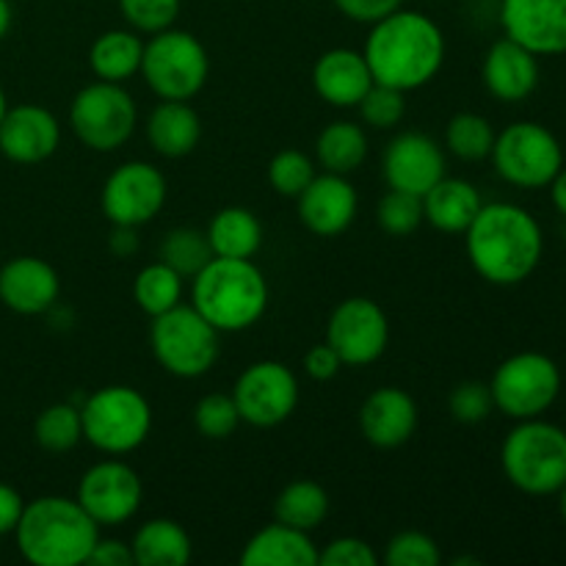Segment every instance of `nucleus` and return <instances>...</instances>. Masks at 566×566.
Returning a JSON list of instances; mask_svg holds the SVG:
<instances>
[{
  "instance_id": "bb28decb",
  "label": "nucleus",
  "mask_w": 566,
  "mask_h": 566,
  "mask_svg": "<svg viewBox=\"0 0 566 566\" xmlns=\"http://www.w3.org/2000/svg\"><path fill=\"white\" fill-rule=\"evenodd\" d=\"M208 243L213 249V258H235L252 260L258 249L263 247V224L249 208L232 205L221 208L208 224Z\"/></svg>"
},
{
  "instance_id": "a19ab883",
  "label": "nucleus",
  "mask_w": 566,
  "mask_h": 566,
  "mask_svg": "<svg viewBox=\"0 0 566 566\" xmlns=\"http://www.w3.org/2000/svg\"><path fill=\"white\" fill-rule=\"evenodd\" d=\"M119 11L136 33H158L175 25L180 0H119Z\"/></svg>"
},
{
  "instance_id": "de8ad7c7",
  "label": "nucleus",
  "mask_w": 566,
  "mask_h": 566,
  "mask_svg": "<svg viewBox=\"0 0 566 566\" xmlns=\"http://www.w3.org/2000/svg\"><path fill=\"white\" fill-rule=\"evenodd\" d=\"M22 509H25V501H22L20 492L0 481V536L14 534L17 523L22 517Z\"/></svg>"
},
{
  "instance_id": "5701e85b",
  "label": "nucleus",
  "mask_w": 566,
  "mask_h": 566,
  "mask_svg": "<svg viewBox=\"0 0 566 566\" xmlns=\"http://www.w3.org/2000/svg\"><path fill=\"white\" fill-rule=\"evenodd\" d=\"M313 86L324 103L335 108H357L359 99L374 86V75L363 53L348 48L326 50L313 66Z\"/></svg>"
},
{
  "instance_id": "a878e982",
  "label": "nucleus",
  "mask_w": 566,
  "mask_h": 566,
  "mask_svg": "<svg viewBox=\"0 0 566 566\" xmlns=\"http://www.w3.org/2000/svg\"><path fill=\"white\" fill-rule=\"evenodd\" d=\"M147 138L164 158H186L202 138V119L188 99H160L147 119Z\"/></svg>"
},
{
  "instance_id": "6ab92c4d",
  "label": "nucleus",
  "mask_w": 566,
  "mask_h": 566,
  "mask_svg": "<svg viewBox=\"0 0 566 566\" xmlns=\"http://www.w3.org/2000/svg\"><path fill=\"white\" fill-rule=\"evenodd\" d=\"M59 271L42 258L22 254L0 265V302L17 315H44L59 304Z\"/></svg>"
},
{
  "instance_id": "6e6552de",
  "label": "nucleus",
  "mask_w": 566,
  "mask_h": 566,
  "mask_svg": "<svg viewBox=\"0 0 566 566\" xmlns=\"http://www.w3.org/2000/svg\"><path fill=\"white\" fill-rule=\"evenodd\" d=\"M138 72L160 99H191L208 83L210 59L205 44L193 33L177 31L171 25L144 42Z\"/></svg>"
},
{
  "instance_id": "9d476101",
  "label": "nucleus",
  "mask_w": 566,
  "mask_h": 566,
  "mask_svg": "<svg viewBox=\"0 0 566 566\" xmlns=\"http://www.w3.org/2000/svg\"><path fill=\"white\" fill-rule=\"evenodd\" d=\"M497 412L512 420L542 418L562 396V368L542 352L512 354L490 381Z\"/></svg>"
},
{
  "instance_id": "20e7f679",
  "label": "nucleus",
  "mask_w": 566,
  "mask_h": 566,
  "mask_svg": "<svg viewBox=\"0 0 566 566\" xmlns=\"http://www.w3.org/2000/svg\"><path fill=\"white\" fill-rule=\"evenodd\" d=\"M191 304L213 329L247 332L269 310V282L252 260L213 258L193 276Z\"/></svg>"
},
{
  "instance_id": "cd10ccee",
  "label": "nucleus",
  "mask_w": 566,
  "mask_h": 566,
  "mask_svg": "<svg viewBox=\"0 0 566 566\" xmlns=\"http://www.w3.org/2000/svg\"><path fill=\"white\" fill-rule=\"evenodd\" d=\"M133 562L138 566H186L191 562V536L175 520H149L130 542Z\"/></svg>"
},
{
  "instance_id": "aec40b11",
  "label": "nucleus",
  "mask_w": 566,
  "mask_h": 566,
  "mask_svg": "<svg viewBox=\"0 0 566 566\" xmlns=\"http://www.w3.org/2000/svg\"><path fill=\"white\" fill-rule=\"evenodd\" d=\"M61 125L42 105H17L0 122V153L22 166L42 164L59 149Z\"/></svg>"
},
{
  "instance_id": "ea45409f",
  "label": "nucleus",
  "mask_w": 566,
  "mask_h": 566,
  "mask_svg": "<svg viewBox=\"0 0 566 566\" xmlns=\"http://www.w3.org/2000/svg\"><path fill=\"white\" fill-rule=\"evenodd\" d=\"M387 566H437L442 562L440 545L423 531H401L385 547Z\"/></svg>"
},
{
  "instance_id": "4be33fe9",
  "label": "nucleus",
  "mask_w": 566,
  "mask_h": 566,
  "mask_svg": "<svg viewBox=\"0 0 566 566\" xmlns=\"http://www.w3.org/2000/svg\"><path fill=\"white\" fill-rule=\"evenodd\" d=\"M539 55L514 39L503 36L486 53L481 77L486 92L501 103H523L539 86Z\"/></svg>"
},
{
  "instance_id": "f3484780",
  "label": "nucleus",
  "mask_w": 566,
  "mask_h": 566,
  "mask_svg": "<svg viewBox=\"0 0 566 566\" xmlns=\"http://www.w3.org/2000/svg\"><path fill=\"white\" fill-rule=\"evenodd\" d=\"M501 25L539 59L566 53V0H501Z\"/></svg>"
},
{
  "instance_id": "1a4fd4ad",
  "label": "nucleus",
  "mask_w": 566,
  "mask_h": 566,
  "mask_svg": "<svg viewBox=\"0 0 566 566\" xmlns=\"http://www.w3.org/2000/svg\"><path fill=\"white\" fill-rule=\"evenodd\" d=\"M492 166L497 177L514 188H547L564 166L562 142L539 122H514L503 127L492 144Z\"/></svg>"
},
{
  "instance_id": "603ef678",
  "label": "nucleus",
  "mask_w": 566,
  "mask_h": 566,
  "mask_svg": "<svg viewBox=\"0 0 566 566\" xmlns=\"http://www.w3.org/2000/svg\"><path fill=\"white\" fill-rule=\"evenodd\" d=\"M556 495H558V512H562V520L566 523V484L556 492Z\"/></svg>"
},
{
  "instance_id": "2f4dec72",
  "label": "nucleus",
  "mask_w": 566,
  "mask_h": 566,
  "mask_svg": "<svg viewBox=\"0 0 566 566\" xmlns=\"http://www.w3.org/2000/svg\"><path fill=\"white\" fill-rule=\"evenodd\" d=\"M133 298L149 318L169 313L182 302V276L164 260L144 265L133 280Z\"/></svg>"
},
{
  "instance_id": "a211bd4d",
  "label": "nucleus",
  "mask_w": 566,
  "mask_h": 566,
  "mask_svg": "<svg viewBox=\"0 0 566 566\" xmlns=\"http://www.w3.org/2000/svg\"><path fill=\"white\" fill-rule=\"evenodd\" d=\"M296 199L298 219L313 235L337 238L357 219L359 197L346 175H332V171L315 175Z\"/></svg>"
},
{
  "instance_id": "ddd939ff",
  "label": "nucleus",
  "mask_w": 566,
  "mask_h": 566,
  "mask_svg": "<svg viewBox=\"0 0 566 566\" xmlns=\"http://www.w3.org/2000/svg\"><path fill=\"white\" fill-rule=\"evenodd\" d=\"M166 193L169 186L158 166L127 160L108 175L99 205L114 227H142L164 210Z\"/></svg>"
},
{
  "instance_id": "b1692460",
  "label": "nucleus",
  "mask_w": 566,
  "mask_h": 566,
  "mask_svg": "<svg viewBox=\"0 0 566 566\" xmlns=\"http://www.w3.org/2000/svg\"><path fill=\"white\" fill-rule=\"evenodd\" d=\"M423 219L446 235H464L481 210V193L462 177H442L423 193Z\"/></svg>"
},
{
  "instance_id": "39448f33",
  "label": "nucleus",
  "mask_w": 566,
  "mask_h": 566,
  "mask_svg": "<svg viewBox=\"0 0 566 566\" xmlns=\"http://www.w3.org/2000/svg\"><path fill=\"white\" fill-rule=\"evenodd\" d=\"M501 468L525 495H556L566 484V431L545 418L517 420L501 446Z\"/></svg>"
},
{
  "instance_id": "f03ea898",
  "label": "nucleus",
  "mask_w": 566,
  "mask_h": 566,
  "mask_svg": "<svg viewBox=\"0 0 566 566\" xmlns=\"http://www.w3.org/2000/svg\"><path fill=\"white\" fill-rule=\"evenodd\" d=\"M363 55L374 83L412 92L440 75L446 64V33L423 11L398 9L370 25Z\"/></svg>"
},
{
  "instance_id": "f257e3e1",
  "label": "nucleus",
  "mask_w": 566,
  "mask_h": 566,
  "mask_svg": "<svg viewBox=\"0 0 566 566\" xmlns=\"http://www.w3.org/2000/svg\"><path fill=\"white\" fill-rule=\"evenodd\" d=\"M470 265L490 285L512 287L528 280L545 254V235L534 213L514 202L481 205L464 232Z\"/></svg>"
},
{
  "instance_id": "393cba45",
  "label": "nucleus",
  "mask_w": 566,
  "mask_h": 566,
  "mask_svg": "<svg viewBox=\"0 0 566 566\" xmlns=\"http://www.w3.org/2000/svg\"><path fill=\"white\" fill-rule=\"evenodd\" d=\"M243 566H318V547L307 531L285 523H271L247 542Z\"/></svg>"
},
{
  "instance_id": "f704fd0d",
  "label": "nucleus",
  "mask_w": 566,
  "mask_h": 566,
  "mask_svg": "<svg viewBox=\"0 0 566 566\" xmlns=\"http://www.w3.org/2000/svg\"><path fill=\"white\" fill-rule=\"evenodd\" d=\"M160 260L186 280V276H197L213 260V249L205 232L193 227H177L160 243Z\"/></svg>"
},
{
  "instance_id": "e433bc0d",
  "label": "nucleus",
  "mask_w": 566,
  "mask_h": 566,
  "mask_svg": "<svg viewBox=\"0 0 566 566\" xmlns=\"http://www.w3.org/2000/svg\"><path fill=\"white\" fill-rule=\"evenodd\" d=\"M315 164L302 149H282L269 164V182L280 197L296 199L313 182Z\"/></svg>"
},
{
  "instance_id": "f8f14e48",
  "label": "nucleus",
  "mask_w": 566,
  "mask_h": 566,
  "mask_svg": "<svg viewBox=\"0 0 566 566\" xmlns=\"http://www.w3.org/2000/svg\"><path fill=\"white\" fill-rule=\"evenodd\" d=\"M238 415L254 429H274L285 423L298 407V379L276 359L252 363L232 387Z\"/></svg>"
},
{
  "instance_id": "864d4df0",
  "label": "nucleus",
  "mask_w": 566,
  "mask_h": 566,
  "mask_svg": "<svg viewBox=\"0 0 566 566\" xmlns=\"http://www.w3.org/2000/svg\"><path fill=\"white\" fill-rule=\"evenodd\" d=\"M6 111H9V105H6V92H3V88H0V122H3Z\"/></svg>"
},
{
  "instance_id": "49530a36",
  "label": "nucleus",
  "mask_w": 566,
  "mask_h": 566,
  "mask_svg": "<svg viewBox=\"0 0 566 566\" xmlns=\"http://www.w3.org/2000/svg\"><path fill=\"white\" fill-rule=\"evenodd\" d=\"M92 566H130L133 562V547L122 539H103L99 536L97 545L92 547V556L88 562Z\"/></svg>"
},
{
  "instance_id": "423d86ee",
  "label": "nucleus",
  "mask_w": 566,
  "mask_h": 566,
  "mask_svg": "<svg viewBox=\"0 0 566 566\" xmlns=\"http://www.w3.org/2000/svg\"><path fill=\"white\" fill-rule=\"evenodd\" d=\"M83 440L108 457H125L153 431V407L142 390L127 385L99 387L81 401Z\"/></svg>"
},
{
  "instance_id": "4c0bfd02",
  "label": "nucleus",
  "mask_w": 566,
  "mask_h": 566,
  "mask_svg": "<svg viewBox=\"0 0 566 566\" xmlns=\"http://www.w3.org/2000/svg\"><path fill=\"white\" fill-rule=\"evenodd\" d=\"M193 423L205 440H227L235 434L241 415H238L235 398L227 392H210L193 409Z\"/></svg>"
},
{
  "instance_id": "9b49d317",
  "label": "nucleus",
  "mask_w": 566,
  "mask_h": 566,
  "mask_svg": "<svg viewBox=\"0 0 566 566\" xmlns=\"http://www.w3.org/2000/svg\"><path fill=\"white\" fill-rule=\"evenodd\" d=\"M138 125L136 99L122 83L97 81L83 86L70 105V127L83 147L114 153L125 147Z\"/></svg>"
},
{
  "instance_id": "a18cd8bd",
  "label": "nucleus",
  "mask_w": 566,
  "mask_h": 566,
  "mask_svg": "<svg viewBox=\"0 0 566 566\" xmlns=\"http://www.w3.org/2000/svg\"><path fill=\"white\" fill-rule=\"evenodd\" d=\"M340 368H343L340 354H337L329 343H318V346H313L307 354H304V370H307L310 379L315 381L335 379V376L340 374Z\"/></svg>"
},
{
  "instance_id": "c85d7f7f",
  "label": "nucleus",
  "mask_w": 566,
  "mask_h": 566,
  "mask_svg": "<svg viewBox=\"0 0 566 566\" xmlns=\"http://www.w3.org/2000/svg\"><path fill=\"white\" fill-rule=\"evenodd\" d=\"M142 55L144 42L138 39V33L127 31V28H114L94 39L92 50H88V66L97 81L125 83L127 77L142 70Z\"/></svg>"
},
{
  "instance_id": "2eb2a0df",
  "label": "nucleus",
  "mask_w": 566,
  "mask_h": 566,
  "mask_svg": "<svg viewBox=\"0 0 566 566\" xmlns=\"http://www.w3.org/2000/svg\"><path fill=\"white\" fill-rule=\"evenodd\" d=\"M142 497L144 486L136 470L119 459H105L83 473L75 501L99 528H116L136 517Z\"/></svg>"
},
{
  "instance_id": "c756f323",
  "label": "nucleus",
  "mask_w": 566,
  "mask_h": 566,
  "mask_svg": "<svg viewBox=\"0 0 566 566\" xmlns=\"http://www.w3.org/2000/svg\"><path fill=\"white\" fill-rule=\"evenodd\" d=\"M315 158L332 175H352L368 158V133L357 122H332L318 133Z\"/></svg>"
},
{
  "instance_id": "8fccbe9b",
  "label": "nucleus",
  "mask_w": 566,
  "mask_h": 566,
  "mask_svg": "<svg viewBox=\"0 0 566 566\" xmlns=\"http://www.w3.org/2000/svg\"><path fill=\"white\" fill-rule=\"evenodd\" d=\"M547 188H551L553 208H556L558 213H562L564 219H566V166H562V171H558V175L553 177V182Z\"/></svg>"
},
{
  "instance_id": "72a5a7b5",
  "label": "nucleus",
  "mask_w": 566,
  "mask_h": 566,
  "mask_svg": "<svg viewBox=\"0 0 566 566\" xmlns=\"http://www.w3.org/2000/svg\"><path fill=\"white\" fill-rule=\"evenodd\" d=\"M495 136V127H492V122L486 116L473 114V111H462V114L451 116V122H448L446 147L457 158L475 164V160L490 158Z\"/></svg>"
},
{
  "instance_id": "79ce46f5",
  "label": "nucleus",
  "mask_w": 566,
  "mask_h": 566,
  "mask_svg": "<svg viewBox=\"0 0 566 566\" xmlns=\"http://www.w3.org/2000/svg\"><path fill=\"white\" fill-rule=\"evenodd\" d=\"M448 409H451V418L459 420V423H481L495 409L490 385H484V381H462L448 396Z\"/></svg>"
},
{
  "instance_id": "4468645a",
  "label": "nucleus",
  "mask_w": 566,
  "mask_h": 566,
  "mask_svg": "<svg viewBox=\"0 0 566 566\" xmlns=\"http://www.w3.org/2000/svg\"><path fill=\"white\" fill-rule=\"evenodd\" d=\"M326 343L340 354L343 365L363 368L387 352L390 321L374 298L352 296L337 304L332 313L326 324Z\"/></svg>"
},
{
  "instance_id": "37998d69",
  "label": "nucleus",
  "mask_w": 566,
  "mask_h": 566,
  "mask_svg": "<svg viewBox=\"0 0 566 566\" xmlns=\"http://www.w3.org/2000/svg\"><path fill=\"white\" fill-rule=\"evenodd\" d=\"M381 558L376 556L374 547L357 536H340L329 542L326 551H318V564L324 566H376Z\"/></svg>"
},
{
  "instance_id": "473e14b6",
  "label": "nucleus",
  "mask_w": 566,
  "mask_h": 566,
  "mask_svg": "<svg viewBox=\"0 0 566 566\" xmlns=\"http://www.w3.org/2000/svg\"><path fill=\"white\" fill-rule=\"evenodd\" d=\"M33 440L48 453H66L83 440V420L77 403H50L33 423Z\"/></svg>"
},
{
  "instance_id": "c9c22d12",
  "label": "nucleus",
  "mask_w": 566,
  "mask_h": 566,
  "mask_svg": "<svg viewBox=\"0 0 566 566\" xmlns=\"http://www.w3.org/2000/svg\"><path fill=\"white\" fill-rule=\"evenodd\" d=\"M376 221H379L381 230L392 238H407L423 224V199L415 197L407 191H390L381 197L379 208H376Z\"/></svg>"
},
{
  "instance_id": "0eeeda50",
  "label": "nucleus",
  "mask_w": 566,
  "mask_h": 566,
  "mask_svg": "<svg viewBox=\"0 0 566 566\" xmlns=\"http://www.w3.org/2000/svg\"><path fill=\"white\" fill-rule=\"evenodd\" d=\"M219 329L193 310V304H177L169 313L155 315L149 326V346L166 374L177 379H199L219 359Z\"/></svg>"
},
{
  "instance_id": "7ed1b4c3",
  "label": "nucleus",
  "mask_w": 566,
  "mask_h": 566,
  "mask_svg": "<svg viewBox=\"0 0 566 566\" xmlns=\"http://www.w3.org/2000/svg\"><path fill=\"white\" fill-rule=\"evenodd\" d=\"M14 536L28 564L83 566L97 545L99 525L75 497L44 495L25 503Z\"/></svg>"
},
{
  "instance_id": "dca6fc26",
  "label": "nucleus",
  "mask_w": 566,
  "mask_h": 566,
  "mask_svg": "<svg viewBox=\"0 0 566 566\" xmlns=\"http://www.w3.org/2000/svg\"><path fill=\"white\" fill-rule=\"evenodd\" d=\"M381 175L396 191L423 197L446 177V153L431 136L420 130L398 133L381 155Z\"/></svg>"
},
{
  "instance_id": "c03bdc74",
  "label": "nucleus",
  "mask_w": 566,
  "mask_h": 566,
  "mask_svg": "<svg viewBox=\"0 0 566 566\" xmlns=\"http://www.w3.org/2000/svg\"><path fill=\"white\" fill-rule=\"evenodd\" d=\"M403 0H335L337 11L343 17L354 22H363V25H374V22L385 20L392 11L401 9Z\"/></svg>"
},
{
  "instance_id": "412c9836",
  "label": "nucleus",
  "mask_w": 566,
  "mask_h": 566,
  "mask_svg": "<svg viewBox=\"0 0 566 566\" xmlns=\"http://www.w3.org/2000/svg\"><path fill=\"white\" fill-rule=\"evenodd\" d=\"M418 403L401 387H379L359 407V431L376 448H401L418 429Z\"/></svg>"
},
{
  "instance_id": "3c124183",
  "label": "nucleus",
  "mask_w": 566,
  "mask_h": 566,
  "mask_svg": "<svg viewBox=\"0 0 566 566\" xmlns=\"http://www.w3.org/2000/svg\"><path fill=\"white\" fill-rule=\"evenodd\" d=\"M11 28V3L9 0H0V39L9 33Z\"/></svg>"
},
{
  "instance_id": "7c9ffc66",
  "label": "nucleus",
  "mask_w": 566,
  "mask_h": 566,
  "mask_svg": "<svg viewBox=\"0 0 566 566\" xmlns=\"http://www.w3.org/2000/svg\"><path fill=\"white\" fill-rule=\"evenodd\" d=\"M329 514V495L318 481H293L276 495L274 517L276 523H285L298 531H315Z\"/></svg>"
},
{
  "instance_id": "09e8293b",
  "label": "nucleus",
  "mask_w": 566,
  "mask_h": 566,
  "mask_svg": "<svg viewBox=\"0 0 566 566\" xmlns=\"http://www.w3.org/2000/svg\"><path fill=\"white\" fill-rule=\"evenodd\" d=\"M108 243H111V252L119 254V258H127V254H133L138 249L136 227H116Z\"/></svg>"
},
{
  "instance_id": "58836bf2",
  "label": "nucleus",
  "mask_w": 566,
  "mask_h": 566,
  "mask_svg": "<svg viewBox=\"0 0 566 566\" xmlns=\"http://www.w3.org/2000/svg\"><path fill=\"white\" fill-rule=\"evenodd\" d=\"M403 94L407 92H398V88L385 86V83H374L357 105L365 125L376 127V130L396 127L403 119V114H407V97Z\"/></svg>"
}]
</instances>
